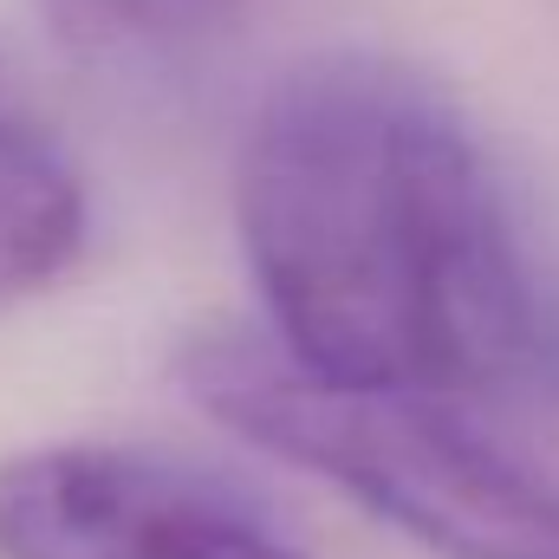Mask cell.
I'll return each mask as SVG.
<instances>
[{
	"label": "cell",
	"mask_w": 559,
	"mask_h": 559,
	"mask_svg": "<svg viewBox=\"0 0 559 559\" xmlns=\"http://www.w3.org/2000/svg\"><path fill=\"white\" fill-rule=\"evenodd\" d=\"M189 404L261 455L332 481L436 559H559V481L449 397L352 391L299 371L267 332L215 325L176 352Z\"/></svg>",
	"instance_id": "obj_2"
},
{
	"label": "cell",
	"mask_w": 559,
	"mask_h": 559,
	"mask_svg": "<svg viewBox=\"0 0 559 559\" xmlns=\"http://www.w3.org/2000/svg\"><path fill=\"white\" fill-rule=\"evenodd\" d=\"M0 559H312L241 481L131 442L0 462Z\"/></svg>",
	"instance_id": "obj_3"
},
{
	"label": "cell",
	"mask_w": 559,
	"mask_h": 559,
	"mask_svg": "<svg viewBox=\"0 0 559 559\" xmlns=\"http://www.w3.org/2000/svg\"><path fill=\"white\" fill-rule=\"evenodd\" d=\"M85 248V182L72 156L0 105V299H26Z\"/></svg>",
	"instance_id": "obj_4"
},
{
	"label": "cell",
	"mask_w": 559,
	"mask_h": 559,
	"mask_svg": "<svg viewBox=\"0 0 559 559\" xmlns=\"http://www.w3.org/2000/svg\"><path fill=\"white\" fill-rule=\"evenodd\" d=\"M235 228L267 338L325 384L468 397L547 338L475 131L391 59L280 79L241 138Z\"/></svg>",
	"instance_id": "obj_1"
},
{
	"label": "cell",
	"mask_w": 559,
	"mask_h": 559,
	"mask_svg": "<svg viewBox=\"0 0 559 559\" xmlns=\"http://www.w3.org/2000/svg\"><path fill=\"white\" fill-rule=\"evenodd\" d=\"M66 46L124 59V52H189L235 26L241 0H39Z\"/></svg>",
	"instance_id": "obj_5"
}]
</instances>
